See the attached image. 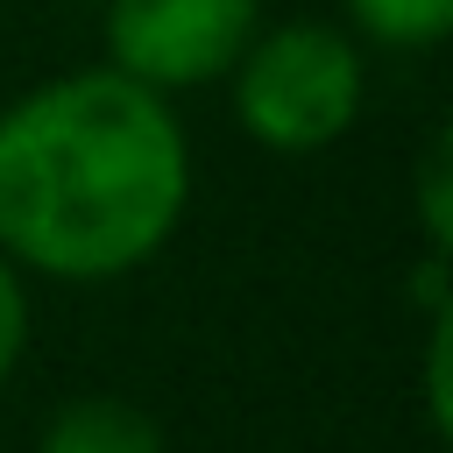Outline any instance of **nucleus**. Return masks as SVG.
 <instances>
[{
  "instance_id": "f257e3e1",
  "label": "nucleus",
  "mask_w": 453,
  "mask_h": 453,
  "mask_svg": "<svg viewBox=\"0 0 453 453\" xmlns=\"http://www.w3.org/2000/svg\"><path fill=\"white\" fill-rule=\"evenodd\" d=\"M191 149L163 92L71 71L0 113V255L64 283L142 269L184 219Z\"/></svg>"
},
{
  "instance_id": "f03ea898",
  "label": "nucleus",
  "mask_w": 453,
  "mask_h": 453,
  "mask_svg": "<svg viewBox=\"0 0 453 453\" xmlns=\"http://www.w3.org/2000/svg\"><path fill=\"white\" fill-rule=\"evenodd\" d=\"M226 71H234L241 127L276 156H319L361 113V50L311 14L255 28Z\"/></svg>"
},
{
  "instance_id": "7ed1b4c3",
  "label": "nucleus",
  "mask_w": 453,
  "mask_h": 453,
  "mask_svg": "<svg viewBox=\"0 0 453 453\" xmlns=\"http://www.w3.org/2000/svg\"><path fill=\"white\" fill-rule=\"evenodd\" d=\"M262 28V0H106V64L149 92H191L226 78Z\"/></svg>"
},
{
  "instance_id": "20e7f679",
  "label": "nucleus",
  "mask_w": 453,
  "mask_h": 453,
  "mask_svg": "<svg viewBox=\"0 0 453 453\" xmlns=\"http://www.w3.org/2000/svg\"><path fill=\"white\" fill-rule=\"evenodd\" d=\"M35 453H163V432L127 396H78L42 425Z\"/></svg>"
},
{
  "instance_id": "39448f33",
  "label": "nucleus",
  "mask_w": 453,
  "mask_h": 453,
  "mask_svg": "<svg viewBox=\"0 0 453 453\" xmlns=\"http://www.w3.org/2000/svg\"><path fill=\"white\" fill-rule=\"evenodd\" d=\"M340 7L361 35L396 42V50H432L453 28V0H340Z\"/></svg>"
},
{
  "instance_id": "423d86ee",
  "label": "nucleus",
  "mask_w": 453,
  "mask_h": 453,
  "mask_svg": "<svg viewBox=\"0 0 453 453\" xmlns=\"http://www.w3.org/2000/svg\"><path fill=\"white\" fill-rule=\"evenodd\" d=\"M21 347H28V297H21V276H14V262L0 255V382L14 375Z\"/></svg>"
}]
</instances>
